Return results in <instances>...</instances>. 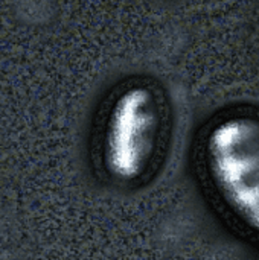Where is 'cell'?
I'll return each instance as SVG.
<instances>
[{
	"label": "cell",
	"mask_w": 259,
	"mask_h": 260,
	"mask_svg": "<svg viewBox=\"0 0 259 260\" xmlns=\"http://www.w3.org/2000/svg\"><path fill=\"white\" fill-rule=\"evenodd\" d=\"M208 177L237 221L259 235V119L218 120L205 142Z\"/></svg>",
	"instance_id": "6da1fadb"
},
{
	"label": "cell",
	"mask_w": 259,
	"mask_h": 260,
	"mask_svg": "<svg viewBox=\"0 0 259 260\" xmlns=\"http://www.w3.org/2000/svg\"><path fill=\"white\" fill-rule=\"evenodd\" d=\"M160 113L147 85H131L111 102L102 134V165L121 183L140 178L154 155Z\"/></svg>",
	"instance_id": "7a4b0ae2"
}]
</instances>
